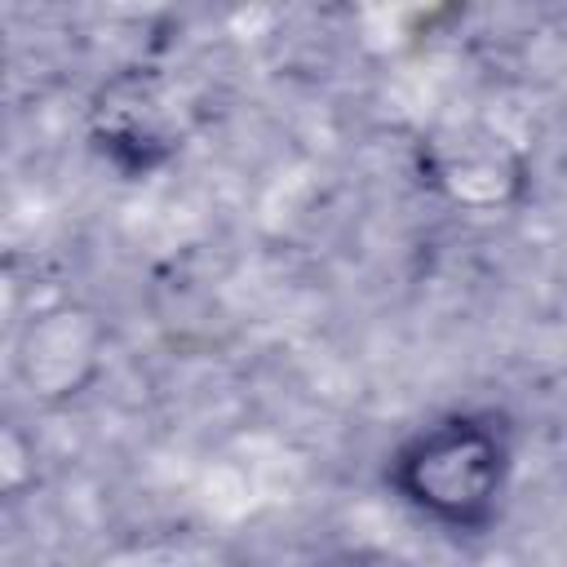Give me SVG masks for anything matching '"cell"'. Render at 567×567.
I'll use <instances>...</instances> for the list:
<instances>
[{"mask_svg":"<svg viewBox=\"0 0 567 567\" xmlns=\"http://www.w3.org/2000/svg\"><path fill=\"white\" fill-rule=\"evenodd\" d=\"M505 478L509 434L487 412L443 416L394 456V487L421 518L439 527H487L501 505Z\"/></svg>","mask_w":567,"mask_h":567,"instance_id":"cell-1","label":"cell"},{"mask_svg":"<svg viewBox=\"0 0 567 567\" xmlns=\"http://www.w3.org/2000/svg\"><path fill=\"white\" fill-rule=\"evenodd\" d=\"M323 567H403V563L390 558V554H381V549H346V554L328 558Z\"/></svg>","mask_w":567,"mask_h":567,"instance_id":"cell-2","label":"cell"}]
</instances>
